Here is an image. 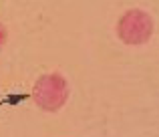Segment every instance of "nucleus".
<instances>
[{
    "label": "nucleus",
    "mask_w": 159,
    "mask_h": 137,
    "mask_svg": "<svg viewBox=\"0 0 159 137\" xmlns=\"http://www.w3.org/2000/svg\"><path fill=\"white\" fill-rule=\"evenodd\" d=\"M69 97V85L65 77L58 73H47L40 75L39 81L32 87V99L43 111L54 113L66 103Z\"/></svg>",
    "instance_id": "f257e3e1"
},
{
    "label": "nucleus",
    "mask_w": 159,
    "mask_h": 137,
    "mask_svg": "<svg viewBox=\"0 0 159 137\" xmlns=\"http://www.w3.org/2000/svg\"><path fill=\"white\" fill-rule=\"evenodd\" d=\"M117 36L125 44H145L153 36V18L145 10L131 8L117 22Z\"/></svg>",
    "instance_id": "f03ea898"
},
{
    "label": "nucleus",
    "mask_w": 159,
    "mask_h": 137,
    "mask_svg": "<svg viewBox=\"0 0 159 137\" xmlns=\"http://www.w3.org/2000/svg\"><path fill=\"white\" fill-rule=\"evenodd\" d=\"M4 44H6V28L0 24V48H2Z\"/></svg>",
    "instance_id": "7ed1b4c3"
}]
</instances>
